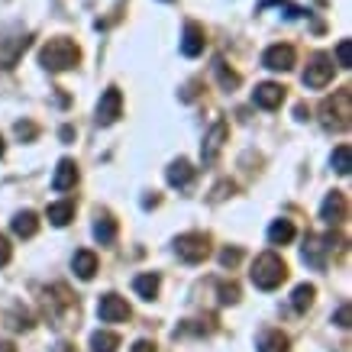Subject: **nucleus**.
Here are the masks:
<instances>
[{"label": "nucleus", "instance_id": "nucleus-11", "mask_svg": "<svg viewBox=\"0 0 352 352\" xmlns=\"http://www.w3.org/2000/svg\"><path fill=\"white\" fill-rule=\"evenodd\" d=\"M320 217L330 226L333 223H342V220H346V197H342L340 191L327 194V201H323V207H320Z\"/></svg>", "mask_w": 352, "mask_h": 352}, {"label": "nucleus", "instance_id": "nucleus-1", "mask_svg": "<svg viewBox=\"0 0 352 352\" xmlns=\"http://www.w3.org/2000/svg\"><path fill=\"white\" fill-rule=\"evenodd\" d=\"M78 62H81V49L72 39H65V36H55L39 49V65L45 72H68Z\"/></svg>", "mask_w": 352, "mask_h": 352}, {"label": "nucleus", "instance_id": "nucleus-7", "mask_svg": "<svg viewBox=\"0 0 352 352\" xmlns=\"http://www.w3.org/2000/svg\"><path fill=\"white\" fill-rule=\"evenodd\" d=\"M120 110H123V94L117 87H107L104 97H100V104H97V126H110L120 117Z\"/></svg>", "mask_w": 352, "mask_h": 352}, {"label": "nucleus", "instance_id": "nucleus-29", "mask_svg": "<svg viewBox=\"0 0 352 352\" xmlns=\"http://www.w3.org/2000/svg\"><path fill=\"white\" fill-rule=\"evenodd\" d=\"M36 133H39V129L32 126L30 120H23V123H16V136H20V139H36Z\"/></svg>", "mask_w": 352, "mask_h": 352}, {"label": "nucleus", "instance_id": "nucleus-2", "mask_svg": "<svg viewBox=\"0 0 352 352\" xmlns=\"http://www.w3.org/2000/svg\"><path fill=\"white\" fill-rule=\"evenodd\" d=\"M288 278V265L281 262V256L275 252H262L256 258V265H252V285L262 291H275L281 281Z\"/></svg>", "mask_w": 352, "mask_h": 352}, {"label": "nucleus", "instance_id": "nucleus-25", "mask_svg": "<svg viewBox=\"0 0 352 352\" xmlns=\"http://www.w3.org/2000/svg\"><path fill=\"white\" fill-rule=\"evenodd\" d=\"M314 294H317V288H314V285H300V288L294 291V300H291V304H294V310H298V314H304V310L314 304Z\"/></svg>", "mask_w": 352, "mask_h": 352}, {"label": "nucleus", "instance_id": "nucleus-28", "mask_svg": "<svg viewBox=\"0 0 352 352\" xmlns=\"http://www.w3.org/2000/svg\"><path fill=\"white\" fill-rule=\"evenodd\" d=\"M239 258H243V252H239V249H223V252H220V262H223L226 268H233Z\"/></svg>", "mask_w": 352, "mask_h": 352}, {"label": "nucleus", "instance_id": "nucleus-13", "mask_svg": "<svg viewBox=\"0 0 352 352\" xmlns=\"http://www.w3.org/2000/svg\"><path fill=\"white\" fill-rule=\"evenodd\" d=\"M223 139H226V123L220 120V123H214V129H210V136L204 139V149H201L204 162H214V159H217V152L223 149Z\"/></svg>", "mask_w": 352, "mask_h": 352}, {"label": "nucleus", "instance_id": "nucleus-24", "mask_svg": "<svg viewBox=\"0 0 352 352\" xmlns=\"http://www.w3.org/2000/svg\"><path fill=\"white\" fill-rule=\"evenodd\" d=\"M214 72H217V78H220V85H223V91H236V87H239V75L226 68L223 58H217V62H214Z\"/></svg>", "mask_w": 352, "mask_h": 352}, {"label": "nucleus", "instance_id": "nucleus-10", "mask_svg": "<svg viewBox=\"0 0 352 352\" xmlns=\"http://www.w3.org/2000/svg\"><path fill=\"white\" fill-rule=\"evenodd\" d=\"M333 249V236L327 239H317V236H310L307 245H304V262H310L314 268H323L327 265V252Z\"/></svg>", "mask_w": 352, "mask_h": 352}, {"label": "nucleus", "instance_id": "nucleus-6", "mask_svg": "<svg viewBox=\"0 0 352 352\" xmlns=\"http://www.w3.org/2000/svg\"><path fill=\"white\" fill-rule=\"evenodd\" d=\"M294 62H298V55H294L291 45L278 43V45H268L265 52H262V65H265L268 72H291Z\"/></svg>", "mask_w": 352, "mask_h": 352}, {"label": "nucleus", "instance_id": "nucleus-4", "mask_svg": "<svg viewBox=\"0 0 352 352\" xmlns=\"http://www.w3.org/2000/svg\"><path fill=\"white\" fill-rule=\"evenodd\" d=\"M333 72H336V65H333V55L330 52L310 55L307 72H304V85L314 87V91H320V87H327L333 81Z\"/></svg>", "mask_w": 352, "mask_h": 352}, {"label": "nucleus", "instance_id": "nucleus-23", "mask_svg": "<svg viewBox=\"0 0 352 352\" xmlns=\"http://www.w3.org/2000/svg\"><path fill=\"white\" fill-rule=\"evenodd\" d=\"M133 288H136V294L139 298H146V300H152L155 294H159V275H139L136 281H133Z\"/></svg>", "mask_w": 352, "mask_h": 352}, {"label": "nucleus", "instance_id": "nucleus-34", "mask_svg": "<svg viewBox=\"0 0 352 352\" xmlns=\"http://www.w3.org/2000/svg\"><path fill=\"white\" fill-rule=\"evenodd\" d=\"M0 352H16V346L13 342H0Z\"/></svg>", "mask_w": 352, "mask_h": 352}, {"label": "nucleus", "instance_id": "nucleus-19", "mask_svg": "<svg viewBox=\"0 0 352 352\" xmlns=\"http://www.w3.org/2000/svg\"><path fill=\"white\" fill-rule=\"evenodd\" d=\"M45 217H49V223L55 226H68L72 223V217H75V204H49V210H45Z\"/></svg>", "mask_w": 352, "mask_h": 352}, {"label": "nucleus", "instance_id": "nucleus-14", "mask_svg": "<svg viewBox=\"0 0 352 352\" xmlns=\"http://www.w3.org/2000/svg\"><path fill=\"white\" fill-rule=\"evenodd\" d=\"M75 182H78V165L72 159H62L52 178V188L55 191H68V188H75Z\"/></svg>", "mask_w": 352, "mask_h": 352}, {"label": "nucleus", "instance_id": "nucleus-31", "mask_svg": "<svg viewBox=\"0 0 352 352\" xmlns=\"http://www.w3.org/2000/svg\"><path fill=\"white\" fill-rule=\"evenodd\" d=\"M220 294H223V304H233V300H239V288H236V285H226Z\"/></svg>", "mask_w": 352, "mask_h": 352}, {"label": "nucleus", "instance_id": "nucleus-12", "mask_svg": "<svg viewBox=\"0 0 352 352\" xmlns=\"http://www.w3.org/2000/svg\"><path fill=\"white\" fill-rule=\"evenodd\" d=\"M182 52L188 55V58H194V55H201V52H204V30L197 26V23H188V26H184Z\"/></svg>", "mask_w": 352, "mask_h": 352}, {"label": "nucleus", "instance_id": "nucleus-22", "mask_svg": "<svg viewBox=\"0 0 352 352\" xmlns=\"http://www.w3.org/2000/svg\"><path fill=\"white\" fill-rule=\"evenodd\" d=\"M120 346V336L117 333H107V330H100L91 336V352H117Z\"/></svg>", "mask_w": 352, "mask_h": 352}, {"label": "nucleus", "instance_id": "nucleus-17", "mask_svg": "<svg viewBox=\"0 0 352 352\" xmlns=\"http://www.w3.org/2000/svg\"><path fill=\"white\" fill-rule=\"evenodd\" d=\"M94 236L100 239L104 245H110L117 239V220L110 214H97V223H94Z\"/></svg>", "mask_w": 352, "mask_h": 352}, {"label": "nucleus", "instance_id": "nucleus-9", "mask_svg": "<svg viewBox=\"0 0 352 352\" xmlns=\"http://www.w3.org/2000/svg\"><path fill=\"white\" fill-rule=\"evenodd\" d=\"M252 100H256L262 110H275L281 107V100H285V87L275 85V81H265V85H258L252 91Z\"/></svg>", "mask_w": 352, "mask_h": 352}, {"label": "nucleus", "instance_id": "nucleus-15", "mask_svg": "<svg viewBox=\"0 0 352 352\" xmlns=\"http://www.w3.org/2000/svg\"><path fill=\"white\" fill-rule=\"evenodd\" d=\"M191 178H194V168L188 165V162H184V159L171 162V168H168V184H171V188H188V184H191Z\"/></svg>", "mask_w": 352, "mask_h": 352}, {"label": "nucleus", "instance_id": "nucleus-26", "mask_svg": "<svg viewBox=\"0 0 352 352\" xmlns=\"http://www.w3.org/2000/svg\"><path fill=\"white\" fill-rule=\"evenodd\" d=\"M333 168H336V175H349V146H336L333 149Z\"/></svg>", "mask_w": 352, "mask_h": 352}, {"label": "nucleus", "instance_id": "nucleus-5", "mask_svg": "<svg viewBox=\"0 0 352 352\" xmlns=\"http://www.w3.org/2000/svg\"><path fill=\"white\" fill-rule=\"evenodd\" d=\"M175 252H178V258L197 265V262H204V258L210 256V239L204 233H184L175 239Z\"/></svg>", "mask_w": 352, "mask_h": 352}, {"label": "nucleus", "instance_id": "nucleus-33", "mask_svg": "<svg viewBox=\"0 0 352 352\" xmlns=\"http://www.w3.org/2000/svg\"><path fill=\"white\" fill-rule=\"evenodd\" d=\"M133 352H155V342H149V340H139L136 346H133Z\"/></svg>", "mask_w": 352, "mask_h": 352}, {"label": "nucleus", "instance_id": "nucleus-21", "mask_svg": "<svg viewBox=\"0 0 352 352\" xmlns=\"http://www.w3.org/2000/svg\"><path fill=\"white\" fill-rule=\"evenodd\" d=\"M268 239L275 245L291 243V239H294V223H291V220H275V223L268 226Z\"/></svg>", "mask_w": 352, "mask_h": 352}, {"label": "nucleus", "instance_id": "nucleus-30", "mask_svg": "<svg viewBox=\"0 0 352 352\" xmlns=\"http://www.w3.org/2000/svg\"><path fill=\"white\" fill-rule=\"evenodd\" d=\"M10 256H13V249H10V239L7 236H0V268L10 262Z\"/></svg>", "mask_w": 352, "mask_h": 352}, {"label": "nucleus", "instance_id": "nucleus-8", "mask_svg": "<svg viewBox=\"0 0 352 352\" xmlns=\"http://www.w3.org/2000/svg\"><path fill=\"white\" fill-rule=\"evenodd\" d=\"M97 317L104 323H120L129 317V304L123 298H117V294H104L100 298V304H97Z\"/></svg>", "mask_w": 352, "mask_h": 352}, {"label": "nucleus", "instance_id": "nucleus-32", "mask_svg": "<svg viewBox=\"0 0 352 352\" xmlns=\"http://www.w3.org/2000/svg\"><path fill=\"white\" fill-rule=\"evenodd\" d=\"M336 327H342V330L349 327V307H346V304H342V307L336 310Z\"/></svg>", "mask_w": 352, "mask_h": 352}, {"label": "nucleus", "instance_id": "nucleus-27", "mask_svg": "<svg viewBox=\"0 0 352 352\" xmlns=\"http://www.w3.org/2000/svg\"><path fill=\"white\" fill-rule=\"evenodd\" d=\"M336 62H340V68H352V43L349 39H342V43L336 45Z\"/></svg>", "mask_w": 352, "mask_h": 352}, {"label": "nucleus", "instance_id": "nucleus-35", "mask_svg": "<svg viewBox=\"0 0 352 352\" xmlns=\"http://www.w3.org/2000/svg\"><path fill=\"white\" fill-rule=\"evenodd\" d=\"M0 155H3V139H0Z\"/></svg>", "mask_w": 352, "mask_h": 352}, {"label": "nucleus", "instance_id": "nucleus-16", "mask_svg": "<svg viewBox=\"0 0 352 352\" xmlns=\"http://www.w3.org/2000/svg\"><path fill=\"white\" fill-rule=\"evenodd\" d=\"M258 352H288V336H281V330H265L258 336Z\"/></svg>", "mask_w": 352, "mask_h": 352}, {"label": "nucleus", "instance_id": "nucleus-20", "mask_svg": "<svg viewBox=\"0 0 352 352\" xmlns=\"http://www.w3.org/2000/svg\"><path fill=\"white\" fill-rule=\"evenodd\" d=\"M75 272H78V278L91 281V278H94V272H97V256H94V252H87V249L75 252Z\"/></svg>", "mask_w": 352, "mask_h": 352}, {"label": "nucleus", "instance_id": "nucleus-18", "mask_svg": "<svg viewBox=\"0 0 352 352\" xmlns=\"http://www.w3.org/2000/svg\"><path fill=\"white\" fill-rule=\"evenodd\" d=\"M36 230H39V220H36V214H32V210H23V214L13 217V233H16V236L30 239V236H36Z\"/></svg>", "mask_w": 352, "mask_h": 352}, {"label": "nucleus", "instance_id": "nucleus-3", "mask_svg": "<svg viewBox=\"0 0 352 352\" xmlns=\"http://www.w3.org/2000/svg\"><path fill=\"white\" fill-rule=\"evenodd\" d=\"M352 117V94L349 91H336L333 97H327L320 107V123L327 129H346Z\"/></svg>", "mask_w": 352, "mask_h": 352}]
</instances>
